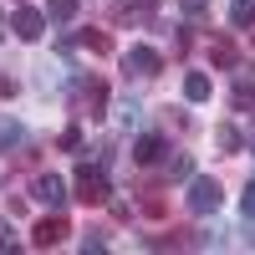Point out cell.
Instances as JSON below:
<instances>
[{"instance_id":"1","label":"cell","mask_w":255,"mask_h":255,"mask_svg":"<svg viewBox=\"0 0 255 255\" xmlns=\"http://www.w3.org/2000/svg\"><path fill=\"white\" fill-rule=\"evenodd\" d=\"M184 204H189V215H220V204H225V189H220V179L194 174V179H189V194H184Z\"/></svg>"},{"instance_id":"2","label":"cell","mask_w":255,"mask_h":255,"mask_svg":"<svg viewBox=\"0 0 255 255\" xmlns=\"http://www.w3.org/2000/svg\"><path fill=\"white\" fill-rule=\"evenodd\" d=\"M72 108H77V118H102L108 113V87H102L97 77H77V87H72Z\"/></svg>"},{"instance_id":"3","label":"cell","mask_w":255,"mask_h":255,"mask_svg":"<svg viewBox=\"0 0 255 255\" xmlns=\"http://www.w3.org/2000/svg\"><path fill=\"white\" fill-rule=\"evenodd\" d=\"M72 189H77L72 199H82V204H108V194H113V189H108V174L92 168V163H82L77 174H72Z\"/></svg>"},{"instance_id":"4","label":"cell","mask_w":255,"mask_h":255,"mask_svg":"<svg viewBox=\"0 0 255 255\" xmlns=\"http://www.w3.org/2000/svg\"><path fill=\"white\" fill-rule=\"evenodd\" d=\"M123 72H128V82H148V77H158L163 72V56L153 51V46H143V41H138V46H128L123 51Z\"/></svg>"},{"instance_id":"5","label":"cell","mask_w":255,"mask_h":255,"mask_svg":"<svg viewBox=\"0 0 255 255\" xmlns=\"http://www.w3.org/2000/svg\"><path fill=\"white\" fill-rule=\"evenodd\" d=\"M67 235H72V225L61 220V209H51V215H41V220H36V230H31V245H36V250H56Z\"/></svg>"},{"instance_id":"6","label":"cell","mask_w":255,"mask_h":255,"mask_svg":"<svg viewBox=\"0 0 255 255\" xmlns=\"http://www.w3.org/2000/svg\"><path fill=\"white\" fill-rule=\"evenodd\" d=\"M31 199H36V204H46V209H61V204L72 199V194H67V179H61V174H36Z\"/></svg>"},{"instance_id":"7","label":"cell","mask_w":255,"mask_h":255,"mask_svg":"<svg viewBox=\"0 0 255 255\" xmlns=\"http://www.w3.org/2000/svg\"><path fill=\"white\" fill-rule=\"evenodd\" d=\"M10 31H15L20 41H41V36H46V10H31V5H20V10L10 15Z\"/></svg>"},{"instance_id":"8","label":"cell","mask_w":255,"mask_h":255,"mask_svg":"<svg viewBox=\"0 0 255 255\" xmlns=\"http://www.w3.org/2000/svg\"><path fill=\"white\" fill-rule=\"evenodd\" d=\"M163 153H168V148H163V138H158V133H143V138H133V163H143V168H148V163H158Z\"/></svg>"},{"instance_id":"9","label":"cell","mask_w":255,"mask_h":255,"mask_svg":"<svg viewBox=\"0 0 255 255\" xmlns=\"http://www.w3.org/2000/svg\"><path fill=\"white\" fill-rule=\"evenodd\" d=\"M209 61H215L220 72H235V67H240V51H235V41H230V36H215V41H209Z\"/></svg>"},{"instance_id":"10","label":"cell","mask_w":255,"mask_h":255,"mask_svg":"<svg viewBox=\"0 0 255 255\" xmlns=\"http://www.w3.org/2000/svg\"><path fill=\"white\" fill-rule=\"evenodd\" d=\"M209 92H215V82H209V72H189V77H184V97H189V102H204Z\"/></svg>"},{"instance_id":"11","label":"cell","mask_w":255,"mask_h":255,"mask_svg":"<svg viewBox=\"0 0 255 255\" xmlns=\"http://www.w3.org/2000/svg\"><path fill=\"white\" fill-rule=\"evenodd\" d=\"M215 148L220 153H240V128L235 123H215Z\"/></svg>"},{"instance_id":"12","label":"cell","mask_w":255,"mask_h":255,"mask_svg":"<svg viewBox=\"0 0 255 255\" xmlns=\"http://www.w3.org/2000/svg\"><path fill=\"white\" fill-rule=\"evenodd\" d=\"M168 179L189 184V179H194V158H189V153H168Z\"/></svg>"},{"instance_id":"13","label":"cell","mask_w":255,"mask_h":255,"mask_svg":"<svg viewBox=\"0 0 255 255\" xmlns=\"http://www.w3.org/2000/svg\"><path fill=\"white\" fill-rule=\"evenodd\" d=\"M230 26H240V31L255 26V0H235V5H230Z\"/></svg>"},{"instance_id":"14","label":"cell","mask_w":255,"mask_h":255,"mask_svg":"<svg viewBox=\"0 0 255 255\" xmlns=\"http://www.w3.org/2000/svg\"><path fill=\"white\" fill-rule=\"evenodd\" d=\"M82 46H87L92 56H108V51H113V36H108V31H82Z\"/></svg>"},{"instance_id":"15","label":"cell","mask_w":255,"mask_h":255,"mask_svg":"<svg viewBox=\"0 0 255 255\" xmlns=\"http://www.w3.org/2000/svg\"><path fill=\"white\" fill-rule=\"evenodd\" d=\"M77 5H82V0H51V5H46V20H56V26H67V20L77 15Z\"/></svg>"},{"instance_id":"16","label":"cell","mask_w":255,"mask_h":255,"mask_svg":"<svg viewBox=\"0 0 255 255\" xmlns=\"http://www.w3.org/2000/svg\"><path fill=\"white\" fill-rule=\"evenodd\" d=\"M15 143H20V123H15V118H0V153L15 148Z\"/></svg>"},{"instance_id":"17","label":"cell","mask_w":255,"mask_h":255,"mask_svg":"<svg viewBox=\"0 0 255 255\" xmlns=\"http://www.w3.org/2000/svg\"><path fill=\"white\" fill-rule=\"evenodd\" d=\"M179 5H184V15H194V20L209 15V0H179Z\"/></svg>"},{"instance_id":"18","label":"cell","mask_w":255,"mask_h":255,"mask_svg":"<svg viewBox=\"0 0 255 255\" xmlns=\"http://www.w3.org/2000/svg\"><path fill=\"white\" fill-rule=\"evenodd\" d=\"M240 209H245V220H255V179L245 184V194H240Z\"/></svg>"},{"instance_id":"19","label":"cell","mask_w":255,"mask_h":255,"mask_svg":"<svg viewBox=\"0 0 255 255\" xmlns=\"http://www.w3.org/2000/svg\"><path fill=\"white\" fill-rule=\"evenodd\" d=\"M82 250H87V255H92V250H108V240H102L97 230H87V235H82Z\"/></svg>"},{"instance_id":"20","label":"cell","mask_w":255,"mask_h":255,"mask_svg":"<svg viewBox=\"0 0 255 255\" xmlns=\"http://www.w3.org/2000/svg\"><path fill=\"white\" fill-rule=\"evenodd\" d=\"M118 113H123V123H138V118H143V108H138V102H133V97H128V102H123V108H118Z\"/></svg>"},{"instance_id":"21","label":"cell","mask_w":255,"mask_h":255,"mask_svg":"<svg viewBox=\"0 0 255 255\" xmlns=\"http://www.w3.org/2000/svg\"><path fill=\"white\" fill-rule=\"evenodd\" d=\"M61 148H82V128H67V133H61Z\"/></svg>"},{"instance_id":"22","label":"cell","mask_w":255,"mask_h":255,"mask_svg":"<svg viewBox=\"0 0 255 255\" xmlns=\"http://www.w3.org/2000/svg\"><path fill=\"white\" fill-rule=\"evenodd\" d=\"M0 250H15V230L10 225H0Z\"/></svg>"},{"instance_id":"23","label":"cell","mask_w":255,"mask_h":255,"mask_svg":"<svg viewBox=\"0 0 255 255\" xmlns=\"http://www.w3.org/2000/svg\"><path fill=\"white\" fill-rule=\"evenodd\" d=\"M5 36H10V20H5V15H0V41H5Z\"/></svg>"},{"instance_id":"24","label":"cell","mask_w":255,"mask_h":255,"mask_svg":"<svg viewBox=\"0 0 255 255\" xmlns=\"http://www.w3.org/2000/svg\"><path fill=\"white\" fill-rule=\"evenodd\" d=\"M250 225H255V220H250ZM245 245H250V250H255V230H250V235H245Z\"/></svg>"},{"instance_id":"25","label":"cell","mask_w":255,"mask_h":255,"mask_svg":"<svg viewBox=\"0 0 255 255\" xmlns=\"http://www.w3.org/2000/svg\"><path fill=\"white\" fill-rule=\"evenodd\" d=\"M250 41H255V31H250Z\"/></svg>"}]
</instances>
